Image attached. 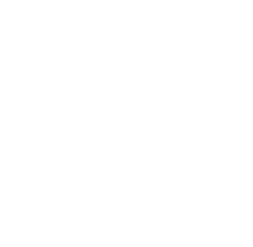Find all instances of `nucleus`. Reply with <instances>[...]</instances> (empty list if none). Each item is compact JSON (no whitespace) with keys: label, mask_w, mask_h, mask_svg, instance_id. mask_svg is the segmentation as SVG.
<instances>
[]
</instances>
